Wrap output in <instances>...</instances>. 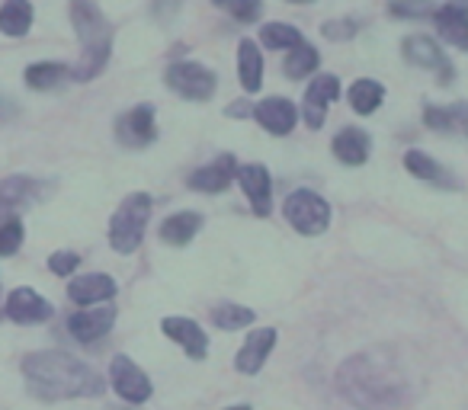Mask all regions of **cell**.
Returning a JSON list of instances; mask_svg holds the SVG:
<instances>
[{"instance_id":"6da1fadb","label":"cell","mask_w":468,"mask_h":410,"mask_svg":"<svg viewBox=\"0 0 468 410\" xmlns=\"http://www.w3.org/2000/svg\"><path fill=\"white\" fill-rule=\"evenodd\" d=\"M334 384H337V394L356 410H404V404L410 401L408 378L395 369V363L372 352L344 359Z\"/></svg>"},{"instance_id":"7a4b0ae2","label":"cell","mask_w":468,"mask_h":410,"mask_svg":"<svg viewBox=\"0 0 468 410\" xmlns=\"http://www.w3.org/2000/svg\"><path fill=\"white\" fill-rule=\"evenodd\" d=\"M23 378L39 401H74V397H103L106 382L97 369L74 359L65 350H39L23 356Z\"/></svg>"},{"instance_id":"3957f363","label":"cell","mask_w":468,"mask_h":410,"mask_svg":"<svg viewBox=\"0 0 468 410\" xmlns=\"http://www.w3.org/2000/svg\"><path fill=\"white\" fill-rule=\"evenodd\" d=\"M68 16H71L74 36L80 42V58L71 65V80L90 84L93 78H100L112 55V26L93 0H71Z\"/></svg>"},{"instance_id":"277c9868","label":"cell","mask_w":468,"mask_h":410,"mask_svg":"<svg viewBox=\"0 0 468 410\" xmlns=\"http://www.w3.org/2000/svg\"><path fill=\"white\" fill-rule=\"evenodd\" d=\"M151 212H154L151 193H129L119 202V209L112 212V218H110V247L116 250V254L129 257L142 247Z\"/></svg>"},{"instance_id":"5b68a950","label":"cell","mask_w":468,"mask_h":410,"mask_svg":"<svg viewBox=\"0 0 468 410\" xmlns=\"http://www.w3.org/2000/svg\"><path fill=\"white\" fill-rule=\"evenodd\" d=\"M282 216L305 237H318L331 228V205L314 189H292L282 202Z\"/></svg>"},{"instance_id":"8992f818","label":"cell","mask_w":468,"mask_h":410,"mask_svg":"<svg viewBox=\"0 0 468 410\" xmlns=\"http://www.w3.org/2000/svg\"><path fill=\"white\" fill-rule=\"evenodd\" d=\"M164 84H167L170 93H176L186 103H206L218 90V78L202 61H174L164 71Z\"/></svg>"},{"instance_id":"52a82bcc","label":"cell","mask_w":468,"mask_h":410,"mask_svg":"<svg viewBox=\"0 0 468 410\" xmlns=\"http://www.w3.org/2000/svg\"><path fill=\"white\" fill-rule=\"evenodd\" d=\"M157 138V110L151 103H138L116 119V142L129 151H142Z\"/></svg>"},{"instance_id":"ba28073f","label":"cell","mask_w":468,"mask_h":410,"mask_svg":"<svg viewBox=\"0 0 468 410\" xmlns=\"http://www.w3.org/2000/svg\"><path fill=\"white\" fill-rule=\"evenodd\" d=\"M110 384L125 404L151 401V391H154L148 372H144L132 356H116V359H112V363H110Z\"/></svg>"},{"instance_id":"9c48e42d","label":"cell","mask_w":468,"mask_h":410,"mask_svg":"<svg viewBox=\"0 0 468 410\" xmlns=\"http://www.w3.org/2000/svg\"><path fill=\"white\" fill-rule=\"evenodd\" d=\"M401 52H404V61L414 68H423V71H436L440 74V84H452L455 78V68L452 61L446 58V52H442L440 46H436V39H430V36L417 33V36H408V39L401 42Z\"/></svg>"},{"instance_id":"30bf717a","label":"cell","mask_w":468,"mask_h":410,"mask_svg":"<svg viewBox=\"0 0 468 410\" xmlns=\"http://www.w3.org/2000/svg\"><path fill=\"white\" fill-rule=\"evenodd\" d=\"M340 97V78L337 74H318L312 78V84L305 87V100H302V110L299 116L305 119V125L312 131L324 129V119L331 103H337Z\"/></svg>"},{"instance_id":"8fae6325","label":"cell","mask_w":468,"mask_h":410,"mask_svg":"<svg viewBox=\"0 0 468 410\" xmlns=\"http://www.w3.org/2000/svg\"><path fill=\"white\" fill-rule=\"evenodd\" d=\"M48 193V186L36 176H7V180L0 183V218L7 222V218H16L14 212L20 209H33L36 202Z\"/></svg>"},{"instance_id":"7c38bea8","label":"cell","mask_w":468,"mask_h":410,"mask_svg":"<svg viewBox=\"0 0 468 410\" xmlns=\"http://www.w3.org/2000/svg\"><path fill=\"white\" fill-rule=\"evenodd\" d=\"M4 314H7L14 324L20 327H36V324H46L52 321L55 314V305L48 299H42L36 289L29 286H20L7 295V305H4Z\"/></svg>"},{"instance_id":"4fadbf2b","label":"cell","mask_w":468,"mask_h":410,"mask_svg":"<svg viewBox=\"0 0 468 410\" xmlns=\"http://www.w3.org/2000/svg\"><path fill=\"white\" fill-rule=\"evenodd\" d=\"M238 186H241V193L248 195L250 202V212L261 218H267L270 212H273V176H270V170L263 167V163H241L238 167Z\"/></svg>"},{"instance_id":"5bb4252c","label":"cell","mask_w":468,"mask_h":410,"mask_svg":"<svg viewBox=\"0 0 468 410\" xmlns=\"http://www.w3.org/2000/svg\"><path fill=\"white\" fill-rule=\"evenodd\" d=\"M112 324H116V308L106 301V305H90L74 311L68 318V333L78 343H97V340H103L112 331Z\"/></svg>"},{"instance_id":"9a60e30c","label":"cell","mask_w":468,"mask_h":410,"mask_svg":"<svg viewBox=\"0 0 468 410\" xmlns=\"http://www.w3.org/2000/svg\"><path fill=\"white\" fill-rule=\"evenodd\" d=\"M238 167H241V163H238V157L234 154H218L212 163H206V167H196L186 183H189L193 193L218 195V193H225L234 180H238Z\"/></svg>"},{"instance_id":"2e32d148","label":"cell","mask_w":468,"mask_h":410,"mask_svg":"<svg viewBox=\"0 0 468 410\" xmlns=\"http://www.w3.org/2000/svg\"><path fill=\"white\" fill-rule=\"evenodd\" d=\"M254 119L263 131H270L276 138H286L299 125V110L286 97H267L261 103H254Z\"/></svg>"},{"instance_id":"e0dca14e","label":"cell","mask_w":468,"mask_h":410,"mask_svg":"<svg viewBox=\"0 0 468 410\" xmlns=\"http://www.w3.org/2000/svg\"><path fill=\"white\" fill-rule=\"evenodd\" d=\"M161 331L167 340H174L176 346H183L193 363H202L208 356V333L196 324L193 318H180V314H170V318L161 321Z\"/></svg>"},{"instance_id":"ac0fdd59","label":"cell","mask_w":468,"mask_h":410,"mask_svg":"<svg viewBox=\"0 0 468 410\" xmlns=\"http://www.w3.org/2000/svg\"><path fill=\"white\" fill-rule=\"evenodd\" d=\"M276 340H280L276 327H257L254 333H248L244 346L238 350V356H234V369L241 372V375H257V372L267 365Z\"/></svg>"},{"instance_id":"d6986e66","label":"cell","mask_w":468,"mask_h":410,"mask_svg":"<svg viewBox=\"0 0 468 410\" xmlns=\"http://www.w3.org/2000/svg\"><path fill=\"white\" fill-rule=\"evenodd\" d=\"M116 292H119L116 279L106 273H84V276H74V279L68 282V299L80 308L106 305V301L116 299Z\"/></svg>"},{"instance_id":"ffe728a7","label":"cell","mask_w":468,"mask_h":410,"mask_svg":"<svg viewBox=\"0 0 468 410\" xmlns=\"http://www.w3.org/2000/svg\"><path fill=\"white\" fill-rule=\"evenodd\" d=\"M404 170H408L410 176H417L420 183H427V186H436V189H459V180H455V173L449 167H442L440 161H433V157L427 154V151H408L404 154Z\"/></svg>"},{"instance_id":"44dd1931","label":"cell","mask_w":468,"mask_h":410,"mask_svg":"<svg viewBox=\"0 0 468 410\" xmlns=\"http://www.w3.org/2000/svg\"><path fill=\"white\" fill-rule=\"evenodd\" d=\"M334 157L346 167H363L372 154V138L366 129H356V125H346L334 135Z\"/></svg>"},{"instance_id":"7402d4cb","label":"cell","mask_w":468,"mask_h":410,"mask_svg":"<svg viewBox=\"0 0 468 410\" xmlns=\"http://www.w3.org/2000/svg\"><path fill=\"white\" fill-rule=\"evenodd\" d=\"M433 23H436V33H440V39H446L452 48L468 52V10L455 7V4L436 7Z\"/></svg>"},{"instance_id":"603a6c76","label":"cell","mask_w":468,"mask_h":410,"mask_svg":"<svg viewBox=\"0 0 468 410\" xmlns=\"http://www.w3.org/2000/svg\"><path fill=\"white\" fill-rule=\"evenodd\" d=\"M423 125L430 131H446V135H462L468 131V103L452 106H423Z\"/></svg>"},{"instance_id":"cb8c5ba5","label":"cell","mask_w":468,"mask_h":410,"mask_svg":"<svg viewBox=\"0 0 468 410\" xmlns=\"http://www.w3.org/2000/svg\"><path fill=\"white\" fill-rule=\"evenodd\" d=\"M238 80L244 93H261L263 87V52L254 39H241L238 46Z\"/></svg>"},{"instance_id":"d4e9b609","label":"cell","mask_w":468,"mask_h":410,"mask_svg":"<svg viewBox=\"0 0 468 410\" xmlns=\"http://www.w3.org/2000/svg\"><path fill=\"white\" fill-rule=\"evenodd\" d=\"M23 80H27L29 90H39V93H48V90H58L71 80V65H61V61H36L23 71Z\"/></svg>"},{"instance_id":"484cf974","label":"cell","mask_w":468,"mask_h":410,"mask_svg":"<svg viewBox=\"0 0 468 410\" xmlns=\"http://www.w3.org/2000/svg\"><path fill=\"white\" fill-rule=\"evenodd\" d=\"M202 231V216L199 212H174L161 222V241L170 247H186L196 235Z\"/></svg>"},{"instance_id":"4316f807","label":"cell","mask_w":468,"mask_h":410,"mask_svg":"<svg viewBox=\"0 0 468 410\" xmlns=\"http://www.w3.org/2000/svg\"><path fill=\"white\" fill-rule=\"evenodd\" d=\"M36 10L29 0H4L0 4V33L10 39H23L33 29Z\"/></svg>"},{"instance_id":"83f0119b","label":"cell","mask_w":468,"mask_h":410,"mask_svg":"<svg viewBox=\"0 0 468 410\" xmlns=\"http://www.w3.org/2000/svg\"><path fill=\"white\" fill-rule=\"evenodd\" d=\"M346 100H350V110L356 112V116H372V112L385 103V87L369 78L353 80L350 90H346Z\"/></svg>"},{"instance_id":"f1b7e54d","label":"cell","mask_w":468,"mask_h":410,"mask_svg":"<svg viewBox=\"0 0 468 410\" xmlns=\"http://www.w3.org/2000/svg\"><path fill=\"white\" fill-rule=\"evenodd\" d=\"M321 68V52L312 46V42H302L299 48L286 52V61H282V71H286L289 80H305L312 78Z\"/></svg>"},{"instance_id":"f546056e","label":"cell","mask_w":468,"mask_h":410,"mask_svg":"<svg viewBox=\"0 0 468 410\" xmlns=\"http://www.w3.org/2000/svg\"><path fill=\"white\" fill-rule=\"evenodd\" d=\"M261 42L267 48H273V52H292V48H299L305 42V36L292 23H267L261 29Z\"/></svg>"},{"instance_id":"4dcf8cb0","label":"cell","mask_w":468,"mask_h":410,"mask_svg":"<svg viewBox=\"0 0 468 410\" xmlns=\"http://www.w3.org/2000/svg\"><path fill=\"white\" fill-rule=\"evenodd\" d=\"M212 321L218 331H244V327L254 324V308H244V305H231V301H225V305H218L212 311Z\"/></svg>"},{"instance_id":"1f68e13d","label":"cell","mask_w":468,"mask_h":410,"mask_svg":"<svg viewBox=\"0 0 468 410\" xmlns=\"http://www.w3.org/2000/svg\"><path fill=\"white\" fill-rule=\"evenodd\" d=\"M215 7L218 10H225L231 20H238V23H257L263 16V0H212Z\"/></svg>"},{"instance_id":"d6a6232c","label":"cell","mask_w":468,"mask_h":410,"mask_svg":"<svg viewBox=\"0 0 468 410\" xmlns=\"http://www.w3.org/2000/svg\"><path fill=\"white\" fill-rule=\"evenodd\" d=\"M388 14L398 20H420V16H433L436 4L433 0H391Z\"/></svg>"},{"instance_id":"836d02e7","label":"cell","mask_w":468,"mask_h":410,"mask_svg":"<svg viewBox=\"0 0 468 410\" xmlns=\"http://www.w3.org/2000/svg\"><path fill=\"white\" fill-rule=\"evenodd\" d=\"M23 237H27V228H23L20 218L0 222V257H14L23 247Z\"/></svg>"},{"instance_id":"e575fe53","label":"cell","mask_w":468,"mask_h":410,"mask_svg":"<svg viewBox=\"0 0 468 410\" xmlns=\"http://www.w3.org/2000/svg\"><path fill=\"white\" fill-rule=\"evenodd\" d=\"M356 33H359V20H353V16H344V20H327L324 26H321V36L331 39V42H350Z\"/></svg>"},{"instance_id":"d590c367","label":"cell","mask_w":468,"mask_h":410,"mask_svg":"<svg viewBox=\"0 0 468 410\" xmlns=\"http://www.w3.org/2000/svg\"><path fill=\"white\" fill-rule=\"evenodd\" d=\"M78 267H80V257L74 254V250H55V254L48 257V269H52L55 276H61V279H74Z\"/></svg>"},{"instance_id":"8d00e7d4","label":"cell","mask_w":468,"mask_h":410,"mask_svg":"<svg viewBox=\"0 0 468 410\" xmlns=\"http://www.w3.org/2000/svg\"><path fill=\"white\" fill-rule=\"evenodd\" d=\"M151 14H154V20L170 23L180 14V0H154V4H151Z\"/></svg>"},{"instance_id":"74e56055","label":"cell","mask_w":468,"mask_h":410,"mask_svg":"<svg viewBox=\"0 0 468 410\" xmlns=\"http://www.w3.org/2000/svg\"><path fill=\"white\" fill-rule=\"evenodd\" d=\"M16 116H20V106H16L14 100L7 97V93H0V125L14 122Z\"/></svg>"},{"instance_id":"f35d334b","label":"cell","mask_w":468,"mask_h":410,"mask_svg":"<svg viewBox=\"0 0 468 410\" xmlns=\"http://www.w3.org/2000/svg\"><path fill=\"white\" fill-rule=\"evenodd\" d=\"M225 116H231V119H244V116H250V119H254V103H248V100H238V103L228 106Z\"/></svg>"},{"instance_id":"ab89813d","label":"cell","mask_w":468,"mask_h":410,"mask_svg":"<svg viewBox=\"0 0 468 410\" xmlns=\"http://www.w3.org/2000/svg\"><path fill=\"white\" fill-rule=\"evenodd\" d=\"M225 410H254L250 404H234V407H225Z\"/></svg>"},{"instance_id":"60d3db41","label":"cell","mask_w":468,"mask_h":410,"mask_svg":"<svg viewBox=\"0 0 468 410\" xmlns=\"http://www.w3.org/2000/svg\"><path fill=\"white\" fill-rule=\"evenodd\" d=\"M449 4H455V7H462V10H468V0H449Z\"/></svg>"},{"instance_id":"b9f144b4","label":"cell","mask_w":468,"mask_h":410,"mask_svg":"<svg viewBox=\"0 0 468 410\" xmlns=\"http://www.w3.org/2000/svg\"><path fill=\"white\" fill-rule=\"evenodd\" d=\"M289 4H314V0H289Z\"/></svg>"},{"instance_id":"7bdbcfd3","label":"cell","mask_w":468,"mask_h":410,"mask_svg":"<svg viewBox=\"0 0 468 410\" xmlns=\"http://www.w3.org/2000/svg\"><path fill=\"white\" fill-rule=\"evenodd\" d=\"M0 295H4V282H0Z\"/></svg>"},{"instance_id":"ee69618b","label":"cell","mask_w":468,"mask_h":410,"mask_svg":"<svg viewBox=\"0 0 468 410\" xmlns=\"http://www.w3.org/2000/svg\"><path fill=\"white\" fill-rule=\"evenodd\" d=\"M125 410H129V407H125Z\"/></svg>"}]
</instances>
